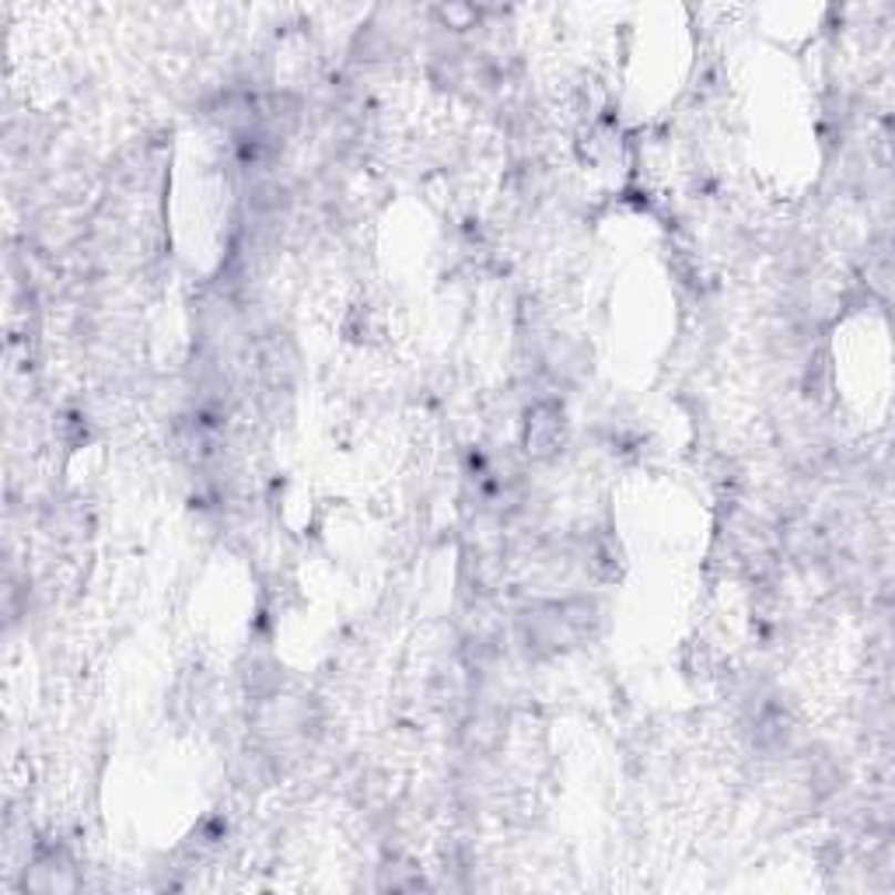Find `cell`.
<instances>
[{"label":"cell","mask_w":895,"mask_h":895,"mask_svg":"<svg viewBox=\"0 0 895 895\" xmlns=\"http://www.w3.org/2000/svg\"><path fill=\"white\" fill-rule=\"evenodd\" d=\"M564 416H559L556 407H549V402H543V407H535L528 413V423H525V441H528V452L535 455H549L559 448V431H564V423H559Z\"/></svg>","instance_id":"obj_1"}]
</instances>
